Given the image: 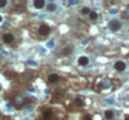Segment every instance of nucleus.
<instances>
[{"label":"nucleus","instance_id":"7ed1b4c3","mask_svg":"<svg viewBox=\"0 0 129 120\" xmlns=\"http://www.w3.org/2000/svg\"><path fill=\"white\" fill-rule=\"evenodd\" d=\"M120 23L118 21V20H112L110 23H109V28H110V30L112 31H118L119 29H120Z\"/></svg>","mask_w":129,"mask_h":120},{"label":"nucleus","instance_id":"2eb2a0df","mask_svg":"<svg viewBox=\"0 0 129 120\" xmlns=\"http://www.w3.org/2000/svg\"><path fill=\"white\" fill-rule=\"evenodd\" d=\"M6 5V0H0V8H4Z\"/></svg>","mask_w":129,"mask_h":120},{"label":"nucleus","instance_id":"6e6552de","mask_svg":"<svg viewBox=\"0 0 129 120\" xmlns=\"http://www.w3.org/2000/svg\"><path fill=\"white\" fill-rule=\"evenodd\" d=\"M34 6L37 9H43L45 6V1L44 0H34Z\"/></svg>","mask_w":129,"mask_h":120},{"label":"nucleus","instance_id":"f03ea898","mask_svg":"<svg viewBox=\"0 0 129 120\" xmlns=\"http://www.w3.org/2000/svg\"><path fill=\"white\" fill-rule=\"evenodd\" d=\"M43 120H55L54 116V111L51 109H46L43 113Z\"/></svg>","mask_w":129,"mask_h":120},{"label":"nucleus","instance_id":"1a4fd4ad","mask_svg":"<svg viewBox=\"0 0 129 120\" xmlns=\"http://www.w3.org/2000/svg\"><path fill=\"white\" fill-rule=\"evenodd\" d=\"M74 104L78 106V108H82V106H84V98H77L75 100H74Z\"/></svg>","mask_w":129,"mask_h":120},{"label":"nucleus","instance_id":"39448f33","mask_svg":"<svg viewBox=\"0 0 129 120\" xmlns=\"http://www.w3.org/2000/svg\"><path fill=\"white\" fill-rule=\"evenodd\" d=\"M114 69L117 71H124L125 70V63L124 61H117L114 64Z\"/></svg>","mask_w":129,"mask_h":120},{"label":"nucleus","instance_id":"9b49d317","mask_svg":"<svg viewBox=\"0 0 129 120\" xmlns=\"http://www.w3.org/2000/svg\"><path fill=\"white\" fill-rule=\"evenodd\" d=\"M89 18H90V20H93V21H95L96 19H98V14L95 13V11H90V14H89Z\"/></svg>","mask_w":129,"mask_h":120},{"label":"nucleus","instance_id":"ddd939ff","mask_svg":"<svg viewBox=\"0 0 129 120\" xmlns=\"http://www.w3.org/2000/svg\"><path fill=\"white\" fill-rule=\"evenodd\" d=\"M90 11H91V10H90V9H89V8H83V9H82V14H84V15H86V14H88V15H89V14H90Z\"/></svg>","mask_w":129,"mask_h":120},{"label":"nucleus","instance_id":"f8f14e48","mask_svg":"<svg viewBox=\"0 0 129 120\" xmlns=\"http://www.w3.org/2000/svg\"><path fill=\"white\" fill-rule=\"evenodd\" d=\"M46 9H48V11H55V9H56V6H55V4H49L48 6H46Z\"/></svg>","mask_w":129,"mask_h":120},{"label":"nucleus","instance_id":"4468645a","mask_svg":"<svg viewBox=\"0 0 129 120\" xmlns=\"http://www.w3.org/2000/svg\"><path fill=\"white\" fill-rule=\"evenodd\" d=\"M70 53H72V49H70V48H65V49H64V51H61V54H63V55H69Z\"/></svg>","mask_w":129,"mask_h":120},{"label":"nucleus","instance_id":"9d476101","mask_svg":"<svg viewBox=\"0 0 129 120\" xmlns=\"http://www.w3.org/2000/svg\"><path fill=\"white\" fill-rule=\"evenodd\" d=\"M104 116H105V119L112 120L113 118H114V111H113V110H105V113H104Z\"/></svg>","mask_w":129,"mask_h":120},{"label":"nucleus","instance_id":"dca6fc26","mask_svg":"<svg viewBox=\"0 0 129 120\" xmlns=\"http://www.w3.org/2000/svg\"><path fill=\"white\" fill-rule=\"evenodd\" d=\"M83 120H91V116H90L89 114H86V115H84V118H83Z\"/></svg>","mask_w":129,"mask_h":120},{"label":"nucleus","instance_id":"423d86ee","mask_svg":"<svg viewBox=\"0 0 129 120\" xmlns=\"http://www.w3.org/2000/svg\"><path fill=\"white\" fill-rule=\"evenodd\" d=\"M60 80V76L58 75V74H50L49 76H48V83L49 84H55V83H58Z\"/></svg>","mask_w":129,"mask_h":120},{"label":"nucleus","instance_id":"20e7f679","mask_svg":"<svg viewBox=\"0 0 129 120\" xmlns=\"http://www.w3.org/2000/svg\"><path fill=\"white\" fill-rule=\"evenodd\" d=\"M3 41H4L5 44H11V43L14 41V35L10 34V33H5V34L3 35Z\"/></svg>","mask_w":129,"mask_h":120},{"label":"nucleus","instance_id":"f3484780","mask_svg":"<svg viewBox=\"0 0 129 120\" xmlns=\"http://www.w3.org/2000/svg\"><path fill=\"white\" fill-rule=\"evenodd\" d=\"M1 20H3V18H1V16H0V21H1Z\"/></svg>","mask_w":129,"mask_h":120},{"label":"nucleus","instance_id":"0eeeda50","mask_svg":"<svg viewBox=\"0 0 129 120\" xmlns=\"http://www.w3.org/2000/svg\"><path fill=\"white\" fill-rule=\"evenodd\" d=\"M88 63H89V59H88L86 56H80V58L78 59V64H79L80 66H85V65H88Z\"/></svg>","mask_w":129,"mask_h":120},{"label":"nucleus","instance_id":"f257e3e1","mask_svg":"<svg viewBox=\"0 0 129 120\" xmlns=\"http://www.w3.org/2000/svg\"><path fill=\"white\" fill-rule=\"evenodd\" d=\"M38 31H39V35H40V36L45 38V36H48V35L50 34V28H49V25H46V24H40Z\"/></svg>","mask_w":129,"mask_h":120}]
</instances>
